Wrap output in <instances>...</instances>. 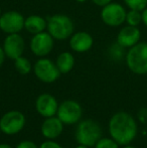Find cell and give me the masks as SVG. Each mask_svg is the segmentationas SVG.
<instances>
[{"instance_id": "obj_1", "label": "cell", "mask_w": 147, "mask_h": 148, "mask_svg": "<svg viewBox=\"0 0 147 148\" xmlns=\"http://www.w3.org/2000/svg\"><path fill=\"white\" fill-rule=\"evenodd\" d=\"M109 134L119 145H128L136 138L138 125L133 116L124 111L115 113L108 123Z\"/></svg>"}, {"instance_id": "obj_2", "label": "cell", "mask_w": 147, "mask_h": 148, "mask_svg": "<svg viewBox=\"0 0 147 148\" xmlns=\"http://www.w3.org/2000/svg\"><path fill=\"white\" fill-rule=\"evenodd\" d=\"M102 137V127L97 121L92 119L81 120L75 131V139L78 144L94 147Z\"/></svg>"}, {"instance_id": "obj_3", "label": "cell", "mask_w": 147, "mask_h": 148, "mask_svg": "<svg viewBox=\"0 0 147 148\" xmlns=\"http://www.w3.org/2000/svg\"><path fill=\"white\" fill-rule=\"evenodd\" d=\"M47 32L55 40H65L74 33V22L66 14H55L47 18Z\"/></svg>"}, {"instance_id": "obj_4", "label": "cell", "mask_w": 147, "mask_h": 148, "mask_svg": "<svg viewBox=\"0 0 147 148\" xmlns=\"http://www.w3.org/2000/svg\"><path fill=\"white\" fill-rule=\"evenodd\" d=\"M126 64L133 74H147V42H138L130 47L125 56Z\"/></svg>"}, {"instance_id": "obj_5", "label": "cell", "mask_w": 147, "mask_h": 148, "mask_svg": "<svg viewBox=\"0 0 147 148\" xmlns=\"http://www.w3.org/2000/svg\"><path fill=\"white\" fill-rule=\"evenodd\" d=\"M26 119L22 112L18 110H10L4 113L0 118L1 132L8 136H13L23 130Z\"/></svg>"}, {"instance_id": "obj_6", "label": "cell", "mask_w": 147, "mask_h": 148, "mask_svg": "<svg viewBox=\"0 0 147 148\" xmlns=\"http://www.w3.org/2000/svg\"><path fill=\"white\" fill-rule=\"evenodd\" d=\"M32 71L34 76L38 79L40 82L45 84H51L59 80L61 76V72L57 69L55 62L47 58H39L34 64Z\"/></svg>"}, {"instance_id": "obj_7", "label": "cell", "mask_w": 147, "mask_h": 148, "mask_svg": "<svg viewBox=\"0 0 147 148\" xmlns=\"http://www.w3.org/2000/svg\"><path fill=\"white\" fill-rule=\"evenodd\" d=\"M57 116L65 125L78 124L83 116L82 106L76 100H66L59 105Z\"/></svg>"}, {"instance_id": "obj_8", "label": "cell", "mask_w": 147, "mask_h": 148, "mask_svg": "<svg viewBox=\"0 0 147 148\" xmlns=\"http://www.w3.org/2000/svg\"><path fill=\"white\" fill-rule=\"evenodd\" d=\"M126 9L119 3L111 2L108 5L102 7L101 10V19L106 25L111 27L120 26L126 21Z\"/></svg>"}, {"instance_id": "obj_9", "label": "cell", "mask_w": 147, "mask_h": 148, "mask_svg": "<svg viewBox=\"0 0 147 148\" xmlns=\"http://www.w3.org/2000/svg\"><path fill=\"white\" fill-rule=\"evenodd\" d=\"M30 51L38 58H44L51 53L55 47V38L47 31L34 34L30 39Z\"/></svg>"}, {"instance_id": "obj_10", "label": "cell", "mask_w": 147, "mask_h": 148, "mask_svg": "<svg viewBox=\"0 0 147 148\" xmlns=\"http://www.w3.org/2000/svg\"><path fill=\"white\" fill-rule=\"evenodd\" d=\"M24 19L19 12L14 10L6 11L0 16V29L6 34L19 33L24 28Z\"/></svg>"}, {"instance_id": "obj_11", "label": "cell", "mask_w": 147, "mask_h": 148, "mask_svg": "<svg viewBox=\"0 0 147 148\" xmlns=\"http://www.w3.org/2000/svg\"><path fill=\"white\" fill-rule=\"evenodd\" d=\"M2 47L6 55V58L14 60L17 58L23 56L24 49H25L24 38L19 33L7 34L4 38Z\"/></svg>"}, {"instance_id": "obj_12", "label": "cell", "mask_w": 147, "mask_h": 148, "mask_svg": "<svg viewBox=\"0 0 147 148\" xmlns=\"http://www.w3.org/2000/svg\"><path fill=\"white\" fill-rule=\"evenodd\" d=\"M59 102L55 96L49 93H42L36 100V110L37 114L43 118L57 116L59 109Z\"/></svg>"}, {"instance_id": "obj_13", "label": "cell", "mask_w": 147, "mask_h": 148, "mask_svg": "<svg viewBox=\"0 0 147 148\" xmlns=\"http://www.w3.org/2000/svg\"><path fill=\"white\" fill-rule=\"evenodd\" d=\"M64 125L65 124L59 120L57 116L44 118L43 122L41 123L40 132L45 139L55 140L64 132Z\"/></svg>"}, {"instance_id": "obj_14", "label": "cell", "mask_w": 147, "mask_h": 148, "mask_svg": "<svg viewBox=\"0 0 147 148\" xmlns=\"http://www.w3.org/2000/svg\"><path fill=\"white\" fill-rule=\"evenodd\" d=\"M69 45L71 49L75 53H84L92 49L94 45L93 36L87 31H78L70 37Z\"/></svg>"}, {"instance_id": "obj_15", "label": "cell", "mask_w": 147, "mask_h": 148, "mask_svg": "<svg viewBox=\"0 0 147 148\" xmlns=\"http://www.w3.org/2000/svg\"><path fill=\"white\" fill-rule=\"evenodd\" d=\"M140 37H141V32L137 26L126 25L120 29L116 42L119 43L124 49H130L139 42Z\"/></svg>"}, {"instance_id": "obj_16", "label": "cell", "mask_w": 147, "mask_h": 148, "mask_svg": "<svg viewBox=\"0 0 147 148\" xmlns=\"http://www.w3.org/2000/svg\"><path fill=\"white\" fill-rule=\"evenodd\" d=\"M47 26V20L40 15H29L24 19V29L32 35L45 31Z\"/></svg>"}, {"instance_id": "obj_17", "label": "cell", "mask_w": 147, "mask_h": 148, "mask_svg": "<svg viewBox=\"0 0 147 148\" xmlns=\"http://www.w3.org/2000/svg\"><path fill=\"white\" fill-rule=\"evenodd\" d=\"M55 64H57L61 74H69L75 66V57L70 51L61 53L57 56Z\"/></svg>"}, {"instance_id": "obj_18", "label": "cell", "mask_w": 147, "mask_h": 148, "mask_svg": "<svg viewBox=\"0 0 147 148\" xmlns=\"http://www.w3.org/2000/svg\"><path fill=\"white\" fill-rule=\"evenodd\" d=\"M14 66H15L16 71H17L20 75H23V76L29 74V73L31 72L32 68H34V66H31L30 60H28L27 58L23 57V56H21V57L14 60Z\"/></svg>"}, {"instance_id": "obj_19", "label": "cell", "mask_w": 147, "mask_h": 148, "mask_svg": "<svg viewBox=\"0 0 147 148\" xmlns=\"http://www.w3.org/2000/svg\"><path fill=\"white\" fill-rule=\"evenodd\" d=\"M126 22L128 25L138 26L142 22V13L138 10L130 9L126 14Z\"/></svg>"}, {"instance_id": "obj_20", "label": "cell", "mask_w": 147, "mask_h": 148, "mask_svg": "<svg viewBox=\"0 0 147 148\" xmlns=\"http://www.w3.org/2000/svg\"><path fill=\"white\" fill-rule=\"evenodd\" d=\"M120 145L112 137H101L95 144V148H119Z\"/></svg>"}, {"instance_id": "obj_21", "label": "cell", "mask_w": 147, "mask_h": 148, "mask_svg": "<svg viewBox=\"0 0 147 148\" xmlns=\"http://www.w3.org/2000/svg\"><path fill=\"white\" fill-rule=\"evenodd\" d=\"M129 9L142 11L147 7V0H123Z\"/></svg>"}, {"instance_id": "obj_22", "label": "cell", "mask_w": 147, "mask_h": 148, "mask_svg": "<svg viewBox=\"0 0 147 148\" xmlns=\"http://www.w3.org/2000/svg\"><path fill=\"white\" fill-rule=\"evenodd\" d=\"M109 53H110V57L115 60H119L124 57L125 53H124V47H121L119 43H114L113 45L109 49Z\"/></svg>"}, {"instance_id": "obj_23", "label": "cell", "mask_w": 147, "mask_h": 148, "mask_svg": "<svg viewBox=\"0 0 147 148\" xmlns=\"http://www.w3.org/2000/svg\"><path fill=\"white\" fill-rule=\"evenodd\" d=\"M38 148H64L59 143H57L55 140H49L46 139L45 141H43Z\"/></svg>"}, {"instance_id": "obj_24", "label": "cell", "mask_w": 147, "mask_h": 148, "mask_svg": "<svg viewBox=\"0 0 147 148\" xmlns=\"http://www.w3.org/2000/svg\"><path fill=\"white\" fill-rule=\"evenodd\" d=\"M15 148H38V146L31 140H22L16 145Z\"/></svg>"}, {"instance_id": "obj_25", "label": "cell", "mask_w": 147, "mask_h": 148, "mask_svg": "<svg viewBox=\"0 0 147 148\" xmlns=\"http://www.w3.org/2000/svg\"><path fill=\"white\" fill-rule=\"evenodd\" d=\"M139 120L142 123H147V109H141L138 113Z\"/></svg>"}, {"instance_id": "obj_26", "label": "cell", "mask_w": 147, "mask_h": 148, "mask_svg": "<svg viewBox=\"0 0 147 148\" xmlns=\"http://www.w3.org/2000/svg\"><path fill=\"white\" fill-rule=\"evenodd\" d=\"M92 2L97 6H100V7H104V6L108 5L109 3H111L112 0H92Z\"/></svg>"}, {"instance_id": "obj_27", "label": "cell", "mask_w": 147, "mask_h": 148, "mask_svg": "<svg viewBox=\"0 0 147 148\" xmlns=\"http://www.w3.org/2000/svg\"><path fill=\"white\" fill-rule=\"evenodd\" d=\"M5 59H6V55H5V53H4V51H3V47H0V68H1L2 64H4Z\"/></svg>"}, {"instance_id": "obj_28", "label": "cell", "mask_w": 147, "mask_h": 148, "mask_svg": "<svg viewBox=\"0 0 147 148\" xmlns=\"http://www.w3.org/2000/svg\"><path fill=\"white\" fill-rule=\"evenodd\" d=\"M141 13H142V22H143L144 25L147 27V7L144 10H142Z\"/></svg>"}, {"instance_id": "obj_29", "label": "cell", "mask_w": 147, "mask_h": 148, "mask_svg": "<svg viewBox=\"0 0 147 148\" xmlns=\"http://www.w3.org/2000/svg\"><path fill=\"white\" fill-rule=\"evenodd\" d=\"M0 148H14L12 147L10 144H7V143H0Z\"/></svg>"}, {"instance_id": "obj_30", "label": "cell", "mask_w": 147, "mask_h": 148, "mask_svg": "<svg viewBox=\"0 0 147 148\" xmlns=\"http://www.w3.org/2000/svg\"><path fill=\"white\" fill-rule=\"evenodd\" d=\"M74 148H89L88 146H85V145H82V144H78L76 147H74Z\"/></svg>"}, {"instance_id": "obj_31", "label": "cell", "mask_w": 147, "mask_h": 148, "mask_svg": "<svg viewBox=\"0 0 147 148\" xmlns=\"http://www.w3.org/2000/svg\"><path fill=\"white\" fill-rule=\"evenodd\" d=\"M123 148H136V147L133 146V145H131V144H128V145H124Z\"/></svg>"}, {"instance_id": "obj_32", "label": "cell", "mask_w": 147, "mask_h": 148, "mask_svg": "<svg viewBox=\"0 0 147 148\" xmlns=\"http://www.w3.org/2000/svg\"><path fill=\"white\" fill-rule=\"evenodd\" d=\"M77 2H79V3H85V2H87L88 0H76Z\"/></svg>"}, {"instance_id": "obj_33", "label": "cell", "mask_w": 147, "mask_h": 148, "mask_svg": "<svg viewBox=\"0 0 147 148\" xmlns=\"http://www.w3.org/2000/svg\"><path fill=\"white\" fill-rule=\"evenodd\" d=\"M1 14H2L1 13V8H0V16H1Z\"/></svg>"}, {"instance_id": "obj_34", "label": "cell", "mask_w": 147, "mask_h": 148, "mask_svg": "<svg viewBox=\"0 0 147 148\" xmlns=\"http://www.w3.org/2000/svg\"><path fill=\"white\" fill-rule=\"evenodd\" d=\"M1 133H2V132H1V129H0V134H1Z\"/></svg>"}]
</instances>
